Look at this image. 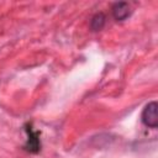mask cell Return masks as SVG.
I'll use <instances>...</instances> for the list:
<instances>
[{
  "label": "cell",
  "mask_w": 158,
  "mask_h": 158,
  "mask_svg": "<svg viewBox=\"0 0 158 158\" xmlns=\"http://www.w3.org/2000/svg\"><path fill=\"white\" fill-rule=\"evenodd\" d=\"M142 122L151 128H156L158 126V104L157 101L148 102L142 111Z\"/></svg>",
  "instance_id": "cell-1"
},
{
  "label": "cell",
  "mask_w": 158,
  "mask_h": 158,
  "mask_svg": "<svg viewBox=\"0 0 158 158\" xmlns=\"http://www.w3.org/2000/svg\"><path fill=\"white\" fill-rule=\"evenodd\" d=\"M131 14V7L127 2H116L112 6V15L117 21L127 19Z\"/></svg>",
  "instance_id": "cell-2"
},
{
  "label": "cell",
  "mask_w": 158,
  "mask_h": 158,
  "mask_svg": "<svg viewBox=\"0 0 158 158\" xmlns=\"http://www.w3.org/2000/svg\"><path fill=\"white\" fill-rule=\"evenodd\" d=\"M27 132H28V139H27L26 148L31 152H37L38 144H40V141L37 138V132H33L32 130H28V128H27Z\"/></svg>",
  "instance_id": "cell-3"
},
{
  "label": "cell",
  "mask_w": 158,
  "mask_h": 158,
  "mask_svg": "<svg viewBox=\"0 0 158 158\" xmlns=\"http://www.w3.org/2000/svg\"><path fill=\"white\" fill-rule=\"evenodd\" d=\"M105 16L102 14H95L90 20V28L93 31H100L105 26Z\"/></svg>",
  "instance_id": "cell-4"
}]
</instances>
